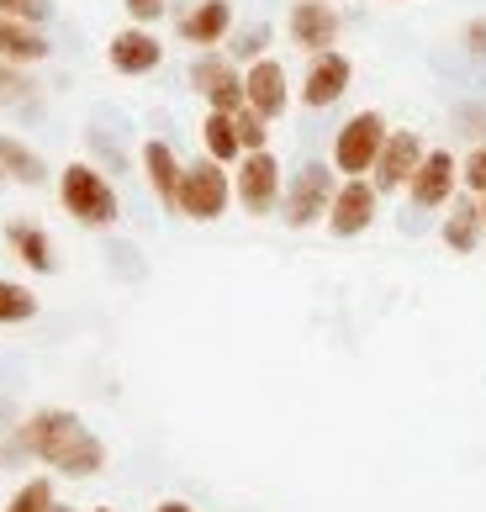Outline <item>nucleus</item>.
I'll return each instance as SVG.
<instances>
[{
	"mask_svg": "<svg viewBox=\"0 0 486 512\" xmlns=\"http://www.w3.org/2000/svg\"><path fill=\"white\" fill-rule=\"evenodd\" d=\"M6 512H53V486L43 476H32L27 486H16V497L6 502Z\"/></svg>",
	"mask_w": 486,
	"mask_h": 512,
	"instance_id": "obj_24",
	"label": "nucleus"
},
{
	"mask_svg": "<svg viewBox=\"0 0 486 512\" xmlns=\"http://www.w3.org/2000/svg\"><path fill=\"white\" fill-rule=\"evenodd\" d=\"M228 32H233V6L228 0H201V6H191L180 16V37L196 43V48H217Z\"/></svg>",
	"mask_w": 486,
	"mask_h": 512,
	"instance_id": "obj_15",
	"label": "nucleus"
},
{
	"mask_svg": "<svg viewBox=\"0 0 486 512\" xmlns=\"http://www.w3.org/2000/svg\"><path fill=\"white\" fill-rule=\"evenodd\" d=\"M0 16H16V22H48V0H0Z\"/></svg>",
	"mask_w": 486,
	"mask_h": 512,
	"instance_id": "obj_28",
	"label": "nucleus"
},
{
	"mask_svg": "<svg viewBox=\"0 0 486 512\" xmlns=\"http://www.w3.org/2000/svg\"><path fill=\"white\" fill-rule=\"evenodd\" d=\"M6 243H11V254L22 259L27 270H43V275H48L53 264H59V259H53V238H48L37 222H11V227H6Z\"/></svg>",
	"mask_w": 486,
	"mask_h": 512,
	"instance_id": "obj_19",
	"label": "nucleus"
},
{
	"mask_svg": "<svg viewBox=\"0 0 486 512\" xmlns=\"http://www.w3.org/2000/svg\"><path fill=\"white\" fill-rule=\"evenodd\" d=\"M386 132H391V127H386L381 111H354V117L333 132V169H339L344 180L370 175V164H376Z\"/></svg>",
	"mask_w": 486,
	"mask_h": 512,
	"instance_id": "obj_5",
	"label": "nucleus"
},
{
	"mask_svg": "<svg viewBox=\"0 0 486 512\" xmlns=\"http://www.w3.org/2000/svg\"><path fill=\"white\" fill-rule=\"evenodd\" d=\"M191 85L212 111H228V117L243 111V74L233 69L228 53H201V59L191 64Z\"/></svg>",
	"mask_w": 486,
	"mask_h": 512,
	"instance_id": "obj_10",
	"label": "nucleus"
},
{
	"mask_svg": "<svg viewBox=\"0 0 486 512\" xmlns=\"http://www.w3.org/2000/svg\"><path fill=\"white\" fill-rule=\"evenodd\" d=\"M455 185H460V159L450 148H428L413 180H407V196H413L418 212H439V206L455 201Z\"/></svg>",
	"mask_w": 486,
	"mask_h": 512,
	"instance_id": "obj_8",
	"label": "nucleus"
},
{
	"mask_svg": "<svg viewBox=\"0 0 486 512\" xmlns=\"http://www.w3.org/2000/svg\"><path fill=\"white\" fill-rule=\"evenodd\" d=\"M201 148H207V159H217V164L243 159V148H238V127H233L228 111H207V122H201Z\"/></svg>",
	"mask_w": 486,
	"mask_h": 512,
	"instance_id": "obj_21",
	"label": "nucleus"
},
{
	"mask_svg": "<svg viewBox=\"0 0 486 512\" xmlns=\"http://www.w3.org/2000/svg\"><path fill=\"white\" fill-rule=\"evenodd\" d=\"M154 512H191V507H185V502H159Z\"/></svg>",
	"mask_w": 486,
	"mask_h": 512,
	"instance_id": "obj_31",
	"label": "nucleus"
},
{
	"mask_svg": "<svg viewBox=\"0 0 486 512\" xmlns=\"http://www.w3.org/2000/svg\"><path fill=\"white\" fill-rule=\"evenodd\" d=\"M465 53H471V59H486V16L465 22Z\"/></svg>",
	"mask_w": 486,
	"mask_h": 512,
	"instance_id": "obj_30",
	"label": "nucleus"
},
{
	"mask_svg": "<svg viewBox=\"0 0 486 512\" xmlns=\"http://www.w3.org/2000/svg\"><path fill=\"white\" fill-rule=\"evenodd\" d=\"M48 59V37L32 22L0 16V64H43Z\"/></svg>",
	"mask_w": 486,
	"mask_h": 512,
	"instance_id": "obj_17",
	"label": "nucleus"
},
{
	"mask_svg": "<svg viewBox=\"0 0 486 512\" xmlns=\"http://www.w3.org/2000/svg\"><path fill=\"white\" fill-rule=\"evenodd\" d=\"M423 138L418 132H407V127H397V132H386V143H381V154H376V164H370V185L386 196V191H407V180H413V169L423 164Z\"/></svg>",
	"mask_w": 486,
	"mask_h": 512,
	"instance_id": "obj_9",
	"label": "nucleus"
},
{
	"mask_svg": "<svg viewBox=\"0 0 486 512\" xmlns=\"http://www.w3.org/2000/svg\"><path fill=\"white\" fill-rule=\"evenodd\" d=\"M53 512H74V507H59V502H53Z\"/></svg>",
	"mask_w": 486,
	"mask_h": 512,
	"instance_id": "obj_33",
	"label": "nucleus"
},
{
	"mask_svg": "<svg viewBox=\"0 0 486 512\" xmlns=\"http://www.w3.org/2000/svg\"><path fill=\"white\" fill-rule=\"evenodd\" d=\"M59 201L80 227H111L122 217V201L96 164H64L59 169Z\"/></svg>",
	"mask_w": 486,
	"mask_h": 512,
	"instance_id": "obj_2",
	"label": "nucleus"
},
{
	"mask_svg": "<svg viewBox=\"0 0 486 512\" xmlns=\"http://www.w3.org/2000/svg\"><path fill=\"white\" fill-rule=\"evenodd\" d=\"M22 449L37 454L48 470L74 476V481H85V476H96V470H106V444H101L74 412H64V407L32 412L27 428H22Z\"/></svg>",
	"mask_w": 486,
	"mask_h": 512,
	"instance_id": "obj_1",
	"label": "nucleus"
},
{
	"mask_svg": "<svg viewBox=\"0 0 486 512\" xmlns=\"http://www.w3.org/2000/svg\"><path fill=\"white\" fill-rule=\"evenodd\" d=\"M349 80H354V64L344 59L339 48H328V53H312V64H307V80H302V106H312V111H323V106H333L349 90Z\"/></svg>",
	"mask_w": 486,
	"mask_h": 512,
	"instance_id": "obj_13",
	"label": "nucleus"
},
{
	"mask_svg": "<svg viewBox=\"0 0 486 512\" xmlns=\"http://www.w3.org/2000/svg\"><path fill=\"white\" fill-rule=\"evenodd\" d=\"M32 90L37 85L22 74V64H0V106H27Z\"/></svg>",
	"mask_w": 486,
	"mask_h": 512,
	"instance_id": "obj_25",
	"label": "nucleus"
},
{
	"mask_svg": "<svg viewBox=\"0 0 486 512\" xmlns=\"http://www.w3.org/2000/svg\"><path fill=\"white\" fill-rule=\"evenodd\" d=\"M333 175H339L333 164H302V169H296L291 185L280 191V222L296 227V233L312 227V222H323L328 206H333V191H339V180H333Z\"/></svg>",
	"mask_w": 486,
	"mask_h": 512,
	"instance_id": "obj_3",
	"label": "nucleus"
},
{
	"mask_svg": "<svg viewBox=\"0 0 486 512\" xmlns=\"http://www.w3.org/2000/svg\"><path fill=\"white\" fill-rule=\"evenodd\" d=\"M180 175H185V164L175 159V148L164 143V138H148V143H143V180H148V191H154L164 206H175Z\"/></svg>",
	"mask_w": 486,
	"mask_h": 512,
	"instance_id": "obj_16",
	"label": "nucleus"
},
{
	"mask_svg": "<svg viewBox=\"0 0 486 512\" xmlns=\"http://www.w3.org/2000/svg\"><path fill=\"white\" fill-rule=\"evenodd\" d=\"M0 185H6V175H0Z\"/></svg>",
	"mask_w": 486,
	"mask_h": 512,
	"instance_id": "obj_36",
	"label": "nucleus"
},
{
	"mask_svg": "<svg viewBox=\"0 0 486 512\" xmlns=\"http://www.w3.org/2000/svg\"><path fill=\"white\" fill-rule=\"evenodd\" d=\"M265 43H270V27H249V32H238V37H233L228 59H243V64H254V59H265Z\"/></svg>",
	"mask_w": 486,
	"mask_h": 512,
	"instance_id": "obj_26",
	"label": "nucleus"
},
{
	"mask_svg": "<svg viewBox=\"0 0 486 512\" xmlns=\"http://www.w3.org/2000/svg\"><path fill=\"white\" fill-rule=\"evenodd\" d=\"M481 201H455L450 206V217H444V227H439V238H444V249H455V254H471L476 243H481Z\"/></svg>",
	"mask_w": 486,
	"mask_h": 512,
	"instance_id": "obj_18",
	"label": "nucleus"
},
{
	"mask_svg": "<svg viewBox=\"0 0 486 512\" xmlns=\"http://www.w3.org/2000/svg\"><path fill=\"white\" fill-rule=\"evenodd\" d=\"M233 127H238V148H243V154H259V148L270 143V122L259 117V111H249V106L233 111Z\"/></svg>",
	"mask_w": 486,
	"mask_h": 512,
	"instance_id": "obj_23",
	"label": "nucleus"
},
{
	"mask_svg": "<svg viewBox=\"0 0 486 512\" xmlns=\"http://www.w3.org/2000/svg\"><path fill=\"white\" fill-rule=\"evenodd\" d=\"M460 185H465L471 196H486V143H476L471 159L460 164Z\"/></svg>",
	"mask_w": 486,
	"mask_h": 512,
	"instance_id": "obj_27",
	"label": "nucleus"
},
{
	"mask_svg": "<svg viewBox=\"0 0 486 512\" xmlns=\"http://www.w3.org/2000/svg\"><path fill=\"white\" fill-rule=\"evenodd\" d=\"M32 317H37V291L22 286V280H0V328L32 322Z\"/></svg>",
	"mask_w": 486,
	"mask_h": 512,
	"instance_id": "obj_22",
	"label": "nucleus"
},
{
	"mask_svg": "<svg viewBox=\"0 0 486 512\" xmlns=\"http://www.w3.org/2000/svg\"><path fill=\"white\" fill-rule=\"evenodd\" d=\"M228 201H233V175H228V164H217V159L185 164L180 196H175V212H180V217H191V222H217L222 212H228Z\"/></svg>",
	"mask_w": 486,
	"mask_h": 512,
	"instance_id": "obj_4",
	"label": "nucleus"
},
{
	"mask_svg": "<svg viewBox=\"0 0 486 512\" xmlns=\"http://www.w3.org/2000/svg\"><path fill=\"white\" fill-rule=\"evenodd\" d=\"M0 175L6 180H16V185H43L48 180V164L32 154V148L22 143V138H11V132H0Z\"/></svg>",
	"mask_w": 486,
	"mask_h": 512,
	"instance_id": "obj_20",
	"label": "nucleus"
},
{
	"mask_svg": "<svg viewBox=\"0 0 486 512\" xmlns=\"http://www.w3.org/2000/svg\"><path fill=\"white\" fill-rule=\"evenodd\" d=\"M243 106L259 111L265 122L286 117V106H291V80H286V64H275V59H254L249 69H243Z\"/></svg>",
	"mask_w": 486,
	"mask_h": 512,
	"instance_id": "obj_12",
	"label": "nucleus"
},
{
	"mask_svg": "<svg viewBox=\"0 0 486 512\" xmlns=\"http://www.w3.org/2000/svg\"><path fill=\"white\" fill-rule=\"evenodd\" d=\"M106 59L117 74H127V80H138V74H154L164 64V43L148 27H122L117 37L106 43Z\"/></svg>",
	"mask_w": 486,
	"mask_h": 512,
	"instance_id": "obj_14",
	"label": "nucleus"
},
{
	"mask_svg": "<svg viewBox=\"0 0 486 512\" xmlns=\"http://www.w3.org/2000/svg\"><path fill=\"white\" fill-rule=\"evenodd\" d=\"M386 6H407V0H386Z\"/></svg>",
	"mask_w": 486,
	"mask_h": 512,
	"instance_id": "obj_34",
	"label": "nucleus"
},
{
	"mask_svg": "<svg viewBox=\"0 0 486 512\" xmlns=\"http://www.w3.org/2000/svg\"><path fill=\"white\" fill-rule=\"evenodd\" d=\"M122 11L133 16V27H148V22H159V16L170 11V0H122Z\"/></svg>",
	"mask_w": 486,
	"mask_h": 512,
	"instance_id": "obj_29",
	"label": "nucleus"
},
{
	"mask_svg": "<svg viewBox=\"0 0 486 512\" xmlns=\"http://www.w3.org/2000/svg\"><path fill=\"white\" fill-rule=\"evenodd\" d=\"M280 191H286V175H280V159L270 154V148L238 159V169H233V201L249 217H270L280 206Z\"/></svg>",
	"mask_w": 486,
	"mask_h": 512,
	"instance_id": "obj_6",
	"label": "nucleus"
},
{
	"mask_svg": "<svg viewBox=\"0 0 486 512\" xmlns=\"http://www.w3.org/2000/svg\"><path fill=\"white\" fill-rule=\"evenodd\" d=\"M286 32H291L296 48H307V59H312V53H328L333 43H339L344 16H339V6H328V0H296L291 16H286Z\"/></svg>",
	"mask_w": 486,
	"mask_h": 512,
	"instance_id": "obj_11",
	"label": "nucleus"
},
{
	"mask_svg": "<svg viewBox=\"0 0 486 512\" xmlns=\"http://www.w3.org/2000/svg\"><path fill=\"white\" fill-rule=\"evenodd\" d=\"M96 512H111V507H96Z\"/></svg>",
	"mask_w": 486,
	"mask_h": 512,
	"instance_id": "obj_35",
	"label": "nucleus"
},
{
	"mask_svg": "<svg viewBox=\"0 0 486 512\" xmlns=\"http://www.w3.org/2000/svg\"><path fill=\"white\" fill-rule=\"evenodd\" d=\"M476 201H481V227H486V196H476Z\"/></svg>",
	"mask_w": 486,
	"mask_h": 512,
	"instance_id": "obj_32",
	"label": "nucleus"
},
{
	"mask_svg": "<svg viewBox=\"0 0 486 512\" xmlns=\"http://www.w3.org/2000/svg\"><path fill=\"white\" fill-rule=\"evenodd\" d=\"M381 212V191L370 185V175H354V180H339V191H333V206H328V233L333 238H360L370 222Z\"/></svg>",
	"mask_w": 486,
	"mask_h": 512,
	"instance_id": "obj_7",
	"label": "nucleus"
}]
</instances>
